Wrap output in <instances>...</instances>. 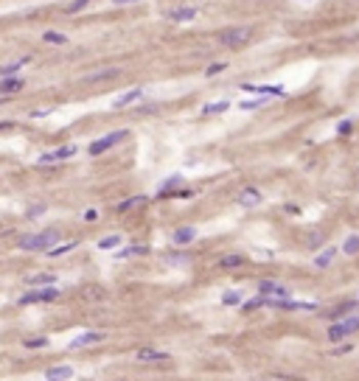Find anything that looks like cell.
I'll return each mask as SVG.
<instances>
[{"label":"cell","instance_id":"1","mask_svg":"<svg viewBox=\"0 0 359 381\" xmlns=\"http://www.w3.org/2000/svg\"><path fill=\"white\" fill-rule=\"evenodd\" d=\"M59 238H62L59 230H43V233L23 236L17 247L26 249V252H34V249H51V247H56V244H59Z\"/></svg>","mask_w":359,"mask_h":381},{"label":"cell","instance_id":"2","mask_svg":"<svg viewBox=\"0 0 359 381\" xmlns=\"http://www.w3.org/2000/svg\"><path fill=\"white\" fill-rule=\"evenodd\" d=\"M250 39H253V26H233V28H227V31H222L216 37V43L222 45V48H242V45H247Z\"/></svg>","mask_w":359,"mask_h":381},{"label":"cell","instance_id":"3","mask_svg":"<svg viewBox=\"0 0 359 381\" xmlns=\"http://www.w3.org/2000/svg\"><path fill=\"white\" fill-rule=\"evenodd\" d=\"M356 331H359V314L343 320V323H334L331 328H328V339H331V342H340V339L351 336V333H356Z\"/></svg>","mask_w":359,"mask_h":381},{"label":"cell","instance_id":"4","mask_svg":"<svg viewBox=\"0 0 359 381\" xmlns=\"http://www.w3.org/2000/svg\"><path fill=\"white\" fill-rule=\"evenodd\" d=\"M56 297H59V289L48 283L45 289H34V291H28V294H23L20 306H31V303H53Z\"/></svg>","mask_w":359,"mask_h":381},{"label":"cell","instance_id":"5","mask_svg":"<svg viewBox=\"0 0 359 381\" xmlns=\"http://www.w3.org/2000/svg\"><path fill=\"white\" fill-rule=\"evenodd\" d=\"M124 138H129V132L127 129H118V132H110L107 138H101V140H95V143H90V154L93 157H98V154H104L107 149H112V146H118Z\"/></svg>","mask_w":359,"mask_h":381},{"label":"cell","instance_id":"6","mask_svg":"<svg viewBox=\"0 0 359 381\" xmlns=\"http://www.w3.org/2000/svg\"><path fill=\"white\" fill-rule=\"evenodd\" d=\"M76 154V146H59V149H53V152H48V154H43V157L37 160L39 165H48V163H59V160H68V157H73Z\"/></svg>","mask_w":359,"mask_h":381},{"label":"cell","instance_id":"7","mask_svg":"<svg viewBox=\"0 0 359 381\" xmlns=\"http://www.w3.org/2000/svg\"><path fill=\"white\" fill-rule=\"evenodd\" d=\"M101 339H104V331H85L79 333L76 339H70V348H90V345H98Z\"/></svg>","mask_w":359,"mask_h":381},{"label":"cell","instance_id":"8","mask_svg":"<svg viewBox=\"0 0 359 381\" xmlns=\"http://www.w3.org/2000/svg\"><path fill=\"white\" fill-rule=\"evenodd\" d=\"M137 362H143V365H157V362H169V353L154 350V348H141L137 350Z\"/></svg>","mask_w":359,"mask_h":381},{"label":"cell","instance_id":"9","mask_svg":"<svg viewBox=\"0 0 359 381\" xmlns=\"http://www.w3.org/2000/svg\"><path fill=\"white\" fill-rule=\"evenodd\" d=\"M258 294H264V297H286L289 291H286V286H281V283H275V281H261L258 283Z\"/></svg>","mask_w":359,"mask_h":381},{"label":"cell","instance_id":"10","mask_svg":"<svg viewBox=\"0 0 359 381\" xmlns=\"http://www.w3.org/2000/svg\"><path fill=\"white\" fill-rule=\"evenodd\" d=\"M236 202H238L242 207H255V205L261 202V190H258V188H244L242 194L236 196Z\"/></svg>","mask_w":359,"mask_h":381},{"label":"cell","instance_id":"11","mask_svg":"<svg viewBox=\"0 0 359 381\" xmlns=\"http://www.w3.org/2000/svg\"><path fill=\"white\" fill-rule=\"evenodd\" d=\"M166 17H169L171 23H185V20H194L196 17V9L194 6H180V9H171Z\"/></svg>","mask_w":359,"mask_h":381},{"label":"cell","instance_id":"12","mask_svg":"<svg viewBox=\"0 0 359 381\" xmlns=\"http://www.w3.org/2000/svg\"><path fill=\"white\" fill-rule=\"evenodd\" d=\"M115 76H121V68H104V70H98V73H90L85 76V84H95V81H107V79H115Z\"/></svg>","mask_w":359,"mask_h":381},{"label":"cell","instance_id":"13","mask_svg":"<svg viewBox=\"0 0 359 381\" xmlns=\"http://www.w3.org/2000/svg\"><path fill=\"white\" fill-rule=\"evenodd\" d=\"M143 95V90L141 87H135V90H129V93H124V95H118L115 101H112V107H115V110H121V107H129L132 104V101H137Z\"/></svg>","mask_w":359,"mask_h":381},{"label":"cell","instance_id":"14","mask_svg":"<svg viewBox=\"0 0 359 381\" xmlns=\"http://www.w3.org/2000/svg\"><path fill=\"white\" fill-rule=\"evenodd\" d=\"M194 238H196L194 227H177L174 233H171V241L174 244H188V241H194Z\"/></svg>","mask_w":359,"mask_h":381},{"label":"cell","instance_id":"15","mask_svg":"<svg viewBox=\"0 0 359 381\" xmlns=\"http://www.w3.org/2000/svg\"><path fill=\"white\" fill-rule=\"evenodd\" d=\"M20 87H23V81H20V79H9V76H3V81H0V93H6V95L17 93Z\"/></svg>","mask_w":359,"mask_h":381},{"label":"cell","instance_id":"16","mask_svg":"<svg viewBox=\"0 0 359 381\" xmlns=\"http://www.w3.org/2000/svg\"><path fill=\"white\" fill-rule=\"evenodd\" d=\"M244 264V255H225V258H219V266L222 269H236V266Z\"/></svg>","mask_w":359,"mask_h":381},{"label":"cell","instance_id":"17","mask_svg":"<svg viewBox=\"0 0 359 381\" xmlns=\"http://www.w3.org/2000/svg\"><path fill=\"white\" fill-rule=\"evenodd\" d=\"M45 378H73V367H51L45 370Z\"/></svg>","mask_w":359,"mask_h":381},{"label":"cell","instance_id":"18","mask_svg":"<svg viewBox=\"0 0 359 381\" xmlns=\"http://www.w3.org/2000/svg\"><path fill=\"white\" fill-rule=\"evenodd\" d=\"M334 252H337V249H326V252L317 255V258H314V266H317V269H326V266L334 261Z\"/></svg>","mask_w":359,"mask_h":381},{"label":"cell","instance_id":"19","mask_svg":"<svg viewBox=\"0 0 359 381\" xmlns=\"http://www.w3.org/2000/svg\"><path fill=\"white\" fill-rule=\"evenodd\" d=\"M43 39H45V43H51V45H65V43H68V37L59 34V31H45Z\"/></svg>","mask_w":359,"mask_h":381},{"label":"cell","instance_id":"20","mask_svg":"<svg viewBox=\"0 0 359 381\" xmlns=\"http://www.w3.org/2000/svg\"><path fill=\"white\" fill-rule=\"evenodd\" d=\"M343 252H348V255H356L359 252V236H348V238H345Z\"/></svg>","mask_w":359,"mask_h":381},{"label":"cell","instance_id":"21","mask_svg":"<svg viewBox=\"0 0 359 381\" xmlns=\"http://www.w3.org/2000/svg\"><path fill=\"white\" fill-rule=\"evenodd\" d=\"M143 202H146V196H132V199H127V202H121V205H118V210H132V207H137V205H143Z\"/></svg>","mask_w":359,"mask_h":381},{"label":"cell","instance_id":"22","mask_svg":"<svg viewBox=\"0 0 359 381\" xmlns=\"http://www.w3.org/2000/svg\"><path fill=\"white\" fill-rule=\"evenodd\" d=\"M26 281L31 286H48V283H53V275H28Z\"/></svg>","mask_w":359,"mask_h":381},{"label":"cell","instance_id":"23","mask_svg":"<svg viewBox=\"0 0 359 381\" xmlns=\"http://www.w3.org/2000/svg\"><path fill=\"white\" fill-rule=\"evenodd\" d=\"M70 249H76V241H68V244H62V247L48 249V255H51V258H56V255H65V252H70Z\"/></svg>","mask_w":359,"mask_h":381},{"label":"cell","instance_id":"24","mask_svg":"<svg viewBox=\"0 0 359 381\" xmlns=\"http://www.w3.org/2000/svg\"><path fill=\"white\" fill-rule=\"evenodd\" d=\"M225 110H230V104H227V101H216V104H208L205 110V115H213V112H225Z\"/></svg>","mask_w":359,"mask_h":381},{"label":"cell","instance_id":"25","mask_svg":"<svg viewBox=\"0 0 359 381\" xmlns=\"http://www.w3.org/2000/svg\"><path fill=\"white\" fill-rule=\"evenodd\" d=\"M222 303L225 306H238V303H242V291H225Z\"/></svg>","mask_w":359,"mask_h":381},{"label":"cell","instance_id":"26","mask_svg":"<svg viewBox=\"0 0 359 381\" xmlns=\"http://www.w3.org/2000/svg\"><path fill=\"white\" fill-rule=\"evenodd\" d=\"M247 90H255V93H264V95H284V93H286L284 87H247Z\"/></svg>","mask_w":359,"mask_h":381},{"label":"cell","instance_id":"27","mask_svg":"<svg viewBox=\"0 0 359 381\" xmlns=\"http://www.w3.org/2000/svg\"><path fill=\"white\" fill-rule=\"evenodd\" d=\"M118 244H121V238H118V236H107V238H101V241H98V247L101 249H112V247H118Z\"/></svg>","mask_w":359,"mask_h":381},{"label":"cell","instance_id":"28","mask_svg":"<svg viewBox=\"0 0 359 381\" xmlns=\"http://www.w3.org/2000/svg\"><path fill=\"white\" fill-rule=\"evenodd\" d=\"M149 249L146 247H132V249H124V252H118V258H132V255H146Z\"/></svg>","mask_w":359,"mask_h":381},{"label":"cell","instance_id":"29","mask_svg":"<svg viewBox=\"0 0 359 381\" xmlns=\"http://www.w3.org/2000/svg\"><path fill=\"white\" fill-rule=\"evenodd\" d=\"M48 339L45 336H34V339H26V348H45Z\"/></svg>","mask_w":359,"mask_h":381},{"label":"cell","instance_id":"30","mask_svg":"<svg viewBox=\"0 0 359 381\" xmlns=\"http://www.w3.org/2000/svg\"><path fill=\"white\" fill-rule=\"evenodd\" d=\"M90 3V0H73V3H70L68 6V9H65V11H68V14H73V11H79V9H85V6Z\"/></svg>","mask_w":359,"mask_h":381},{"label":"cell","instance_id":"31","mask_svg":"<svg viewBox=\"0 0 359 381\" xmlns=\"http://www.w3.org/2000/svg\"><path fill=\"white\" fill-rule=\"evenodd\" d=\"M225 68H227V65H225V62H216V65H211V68H208V70H205V73H208V76H216V73H222V70H225Z\"/></svg>","mask_w":359,"mask_h":381},{"label":"cell","instance_id":"32","mask_svg":"<svg viewBox=\"0 0 359 381\" xmlns=\"http://www.w3.org/2000/svg\"><path fill=\"white\" fill-rule=\"evenodd\" d=\"M264 104V98H255V101H244L242 110H258V107Z\"/></svg>","mask_w":359,"mask_h":381},{"label":"cell","instance_id":"33","mask_svg":"<svg viewBox=\"0 0 359 381\" xmlns=\"http://www.w3.org/2000/svg\"><path fill=\"white\" fill-rule=\"evenodd\" d=\"M351 129H354V123H351V121H343V123L337 126V132H340V135H348Z\"/></svg>","mask_w":359,"mask_h":381},{"label":"cell","instance_id":"34","mask_svg":"<svg viewBox=\"0 0 359 381\" xmlns=\"http://www.w3.org/2000/svg\"><path fill=\"white\" fill-rule=\"evenodd\" d=\"M17 68H20V65H3V68H0V76H11Z\"/></svg>","mask_w":359,"mask_h":381},{"label":"cell","instance_id":"35","mask_svg":"<svg viewBox=\"0 0 359 381\" xmlns=\"http://www.w3.org/2000/svg\"><path fill=\"white\" fill-rule=\"evenodd\" d=\"M115 6H129V3H137V0H112Z\"/></svg>","mask_w":359,"mask_h":381},{"label":"cell","instance_id":"36","mask_svg":"<svg viewBox=\"0 0 359 381\" xmlns=\"http://www.w3.org/2000/svg\"><path fill=\"white\" fill-rule=\"evenodd\" d=\"M9 126H11V123H9V121H3V123H0V129H9Z\"/></svg>","mask_w":359,"mask_h":381}]
</instances>
